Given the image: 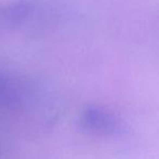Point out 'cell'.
Returning a JSON list of instances; mask_svg holds the SVG:
<instances>
[{
    "mask_svg": "<svg viewBox=\"0 0 159 159\" xmlns=\"http://www.w3.org/2000/svg\"><path fill=\"white\" fill-rule=\"evenodd\" d=\"M83 123L87 129L102 134H116L121 131V123L115 115L99 107L87 108L83 113Z\"/></svg>",
    "mask_w": 159,
    "mask_h": 159,
    "instance_id": "6da1fadb",
    "label": "cell"
},
{
    "mask_svg": "<svg viewBox=\"0 0 159 159\" xmlns=\"http://www.w3.org/2000/svg\"><path fill=\"white\" fill-rule=\"evenodd\" d=\"M27 85L23 81L0 73V105L19 106L29 97Z\"/></svg>",
    "mask_w": 159,
    "mask_h": 159,
    "instance_id": "7a4b0ae2",
    "label": "cell"
},
{
    "mask_svg": "<svg viewBox=\"0 0 159 159\" xmlns=\"http://www.w3.org/2000/svg\"><path fill=\"white\" fill-rule=\"evenodd\" d=\"M33 9L34 6L30 0H19L0 6V26L22 22Z\"/></svg>",
    "mask_w": 159,
    "mask_h": 159,
    "instance_id": "3957f363",
    "label": "cell"
}]
</instances>
